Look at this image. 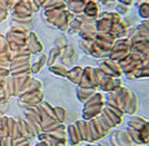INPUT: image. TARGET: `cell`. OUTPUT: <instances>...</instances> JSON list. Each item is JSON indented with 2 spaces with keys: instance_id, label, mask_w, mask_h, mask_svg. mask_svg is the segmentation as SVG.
Wrapping results in <instances>:
<instances>
[{
  "instance_id": "16",
  "label": "cell",
  "mask_w": 149,
  "mask_h": 146,
  "mask_svg": "<svg viewBox=\"0 0 149 146\" xmlns=\"http://www.w3.org/2000/svg\"><path fill=\"white\" fill-rule=\"evenodd\" d=\"M0 9L6 10V11H9V10H10V8H9V6L7 5V2L5 1V0H0Z\"/></svg>"
},
{
  "instance_id": "15",
  "label": "cell",
  "mask_w": 149,
  "mask_h": 146,
  "mask_svg": "<svg viewBox=\"0 0 149 146\" xmlns=\"http://www.w3.org/2000/svg\"><path fill=\"white\" fill-rule=\"evenodd\" d=\"M8 16H9V11H6V10L0 9V22L5 21V20L8 18Z\"/></svg>"
},
{
  "instance_id": "1",
  "label": "cell",
  "mask_w": 149,
  "mask_h": 146,
  "mask_svg": "<svg viewBox=\"0 0 149 146\" xmlns=\"http://www.w3.org/2000/svg\"><path fill=\"white\" fill-rule=\"evenodd\" d=\"M29 32L28 31H20V30H13L9 29L7 32L6 38L9 43V48L10 50L15 52L22 48L27 47V40H28Z\"/></svg>"
},
{
  "instance_id": "6",
  "label": "cell",
  "mask_w": 149,
  "mask_h": 146,
  "mask_svg": "<svg viewBox=\"0 0 149 146\" xmlns=\"http://www.w3.org/2000/svg\"><path fill=\"white\" fill-rule=\"evenodd\" d=\"M28 76H17V77H11L13 78V97H18L20 94V89L26 78Z\"/></svg>"
},
{
  "instance_id": "4",
  "label": "cell",
  "mask_w": 149,
  "mask_h": 146,
  "mask_svg": "<svg viewBox=\"0 0 149 146\" xmlns=\"http://www.w3.org/2000/svg\"><path fill=\"white\" fill-rule=\"evenodd\" d=\"M31 74V65L30 63L22 64L20 66L10 68V76L17 77V76H30Z\"/></svg>"
},
{
  "instance_id": "2",
  "label": "cell",
  "mask_w": 149,
  "mask_h": 146,
  "mask_svg": "<svg viewBox=\"0 0 149 146\" xmlns=\"http://www.w3.org/2000/svg\"><path fill=\"white\" fill-rule=\"evenodd\" d=\"M45 94L41 89L35 90V92H28L25 94L19 95V105L20 106H38L39 104L42 103Z\"/></svg>"
},
{
  "instance_id": "14",
  "label": "cell",
  "mask_w": 149,
  "mask_h": 146,
  "mask_svg": "<svg viewBox=\"0 0 149 146\" xmlns=\"http://www.w3.org/2000/svg\"><path fill=\"white\" fill-rule=\"evenodd\" d=\"M0 146H13V142L11 138H0Z\"/></svg>"
},
{
  "instance_id": "11",
  "label": "cell",
  "mask_w": 149,
  "mask_h": 146,
  "mask_svg": "<svg viewBox=\"0 0 149 146\" xmlns=\"http://www.w3.org/2000/svg\"><path fill=\"white\" fill-rule=\"evenodd\" d=\"M59 51H60L59 48H55V49H52V50L50 51V56L47 58V64H48L49 66H52L54 63L56 61L57 57H58V55H59Z\"/></svg>"
},
{
  "instance_id": "12",
  "label": "cell",
  "mask_w": 149,
  "mask_h": 146,
  "mask_svg": "<svg viewBox=\"0 0 149 146\" xmlns=\"http://www.w3.org/2000/svg\"><path fill=\"white\" fill-rule=\"evenodd\" d=\"M9 43L7 40L6 36L0 35V52H5V51H9Z\"/></svg>"
},
{
  "instance_id": "13",
  "label": "cell",
  "mask_w": 149,
  "mask_h": 146,
  "mask_svg": "<svg viewBox=\"0 0 149 146\" xmlns=\"http://www.w3.org/2000/svg\"><path fill=\"white\" fill-rule=\"evenodd\" d=\"M13 146H30L29 145V142L26 137H19L16 140H13Z\"/></svg>"
},
{
  "instance_id": "8",
  "label": "cell",
  "mask_w": 149,
  "mask_h": 146,
  "mask_svg": "<svg viewBox=\"0 0 149 146\" xmlns=\"http://www.w3.org/2000/svg\"><path fill=\"white\" fill-rule=\"evenodd\" d=\"M13 30H20V31H30L32 29V22H28V24H17L13 21L11 22V28Z\"/></svg>"
},
{
  "instance_id": "9",
  "label": "cell",
  "mask_w": 149,
  "mask_h": 146,
  "mask_svg": "<svg viewBox=\"0 0 149 146\" xmlns=\"http://www.w3.org/2000/svg\"><path fill=\"white\" fill-rule=\"evenodd\" d=\"M54 115H55V118L58 122H60L61 124H63V122L66 119V110L61 107H56L54 108Z\"/></svg>"
},
{
  "instance_id": "7",
  "label": "cell",
  "mask_w": 149,
  "mask_h": 146,
  "mask_svg": "<svg viewBox=\"0 0 149 146\" xmlns=\"http://www.w3.org/2000/svg\"><path fill=\"white\" fill-rule=\"evenodd\" d=\"M47 56L46 55H41V57L38 59L37 61H35L33 65H31V73L32 74H37L39 70L42 68L45 64L47 63Z\"/></svg>"
},
{
  "instance_id": "5",
  "label": "cell",
  "mask_w": 149,
  "mask_h": 146,
  "mask_svg": "<svg viewBox=\"0 0 149 146\" xmlns=\"http://www.w3.org/2000/svg\"><path fill=\"white\" fill-rule=\"evenodd\" d=\"M68 135H69L70 143H71L72 145H77L78 143L81 142L80 135H79L78 128H77L76 125H70V126H68Z\"/></svg>"
},
{
  "instance_id": "17",
  "label": "cell",
  "mask_w": 149,
  "mask_h": 146,
  "mask_svg": "<svg viewBox=\"0 0 149 146\" xmlns=\"http://www.w3.org/2000/svg\"><path fill=\"white\" fill-rule=\"evenodd\" d=\"M5 109H2V108L0 107V118H1V117H2V116H5Z\"/></svg>"
},
{
  "instance_id": "3",
  "label": "cell",
  "mask_w": 149,
  "mask_h": 146,
  "mask_svg": "<svg viewBox=\"0 0 149 146\" xmlns=\"http://www.w3.org/2000/svg\"><path fill=\"white\" fill-rule=\"evenodd\" d=\"M27 47L29 48L31 54H38L42 50V45L38 40L37 35L35 32H29L28 40H27Z\"/></svg>"
},
{
  "instance_id": "10",
  "label": "cell",
  "mask_w": 149,
  "mask_h": 146,
  "mask_svg": "<svg viewBox=\"0 0 149 146\" xmlns=\"http://www.w3.org/2000/svg\"><path fill=\"white\" fill-rule=\"evenodd\" d=\"M50 70H51L52 73H55L56 75H59V76H67V74H68L67 69H66L63 66H61V65L51 66V67H50Z\"/></svg>"
}]
</instances>
